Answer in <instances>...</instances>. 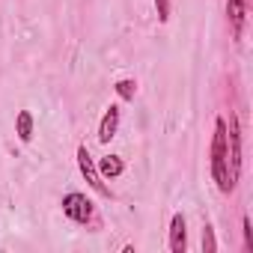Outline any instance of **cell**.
I'll return each mask as SVG.
<instances>
[{
  "label": "cell",
  "instance_id": "obj_10",
  "mask_svg": "<svg viewBox=\"0 0 253 253\" xmlns=\"http://www.w3.org/2000/svg\"><path fill=\"white\" fill-rule=\"evenodd\" d=\"M113 89H116V95H119L122 101H131V98L137 95V84H134L131 78H119V81L113 84Z\"/></svg>",
  "mask_w": 253,
  "mask_h": 253
},
{
  "label": "cell",
  "instance_id": "obj_4",
  "mask_svg": "<svg viewBox=\"0 0 253 253\" xmlns=\"http://www.w3.org/2000/svg\"><path fill=\"white\" fill-rule=\"evenodd\" d=\"M78 167H81L84 179L89 182V188H92L95 194H101V197H110V191H107V185L101 182V176H98V167H95V161H92V155H89V149H86L84 143L78 146Z\"/></svg>",
  "mask_w": 253,
  "mask_h": 253
},
{
  "label": "cell",
  "instance_id": "obj_5",
  "mask_svg": "<svg viewBox=\"0 0 253 253\" xmlns=\"http://www.w3.org/2000/svg\"><path fill=\"white\" fill-rule=\"evenodd\" d=\"M226 21H229L232 39L241 42V36H244V21H247V0H229V3H226Z\"/></svg>",
  "mask_w": 253,
  "mask_h": 253
},
{
  "label": "cell",
  "instance_id": "obj_8",
  "mask_svg": "<svg viewBox=\"0 0 253 253\" xmlns=\"http://www.w3.org/2000/svg\"><path fill=\"white\" fill-rule=\"evenodd\" d=\"M95 167H98V176H101V179H116V176L125 173V164H122L119 155H104Z\"/></svg>",
  "mask_w": 253,
  "mask_h": 253
},
{
  "label": "cell",
  "instance_id": "obj_6",
  "mask_svg": "<svg viewBox=\"0 0 253 253\" xmlns=\"http://www.w3.org/2000/svg\"><path fill=\"white\" fill-rule=\"evenodd\" d=\"M119 119H122V107L119 104H110L98 122V143H110L119 131Z\"/></svg>",
  "mask_w": 253,
  "mask_h": 253
},
{
  "label": "cell",
  "instance_id": "obj_2",
  "mask_svg": "<svg viewBox=\"0 0 253 253\" xmlns=\"http://www.w3.org/2000/svg\"><path fill=\"white\" fill-rule=\"evenodd\" d=\"M63 214L69 217V220H75V223H81V226H86V223H92V217H95V209H92V203L86 200V194H81V191H69L66 197H63Z\"/></svg>",
  "mask_w": 253,
  "mask_h": 253
},
{
  "label": "cell",
  "instance_id": "obj_9",
  "mask_svg": "<svg viewBox=\"0 0 253 253\" xmlns=\"http://www.w3.org/2000/svg\"><path fill=\"white\" fill-rule=\"evenodd\" d=\"M15 134H18L21 143L33 140V113L30 110H18V116H15Z\"/></svg>",
  "mask_w": 253,
  "mask_h": 253
},
{
  "label": "cell",
  "instance_id": "obj_3",
  "mask_svg": "<svg viewBox=\"0 0 253 253\" xmlns=\"http://www.w3.org/2000/svg\"><path fill=\"white\" fill-rule=\"evenodd\" d=\"M226 155H229V176H232V182H238V173H241V128H238V116L235 113H229Z\"/></svg>",
  "mask_w": 253,
  "mask_h": 253
},
{
  "label": "cell",
  "instance_id": "obj_1",
  "mask_svg": "<svg viewBox=\"0 0 253 253\" xmlns=\"http://www.w3.org/2000/svg\"><path fill=\"white\" fill-rule=\"evenodd\" d=\"M209 158H211V179L217 185L220 194H232L235 182L229 176V155H226V119H214V134H211V149H209Z\"/></svg>",
  "mask_w": 253,
  "mask_h": 253
},
{
  "label": "cell",
  "instance_id": "obj_11",
  "mask_svg": "<svg viewBox=\"0 0 253 253\" xmlns=\"http://www.w3.org/2000/svg\"><path fill=\"white\" fill-rule=\"evenodd\" d=\"M217 250V238H214V226L206 223L203 226V253H214Z\"/></svg>",
  "mask_w": 253,
  "mask_h": 253
},
{
  "label": "cell",
  "instance_id": "obj_12",
  "mask_svg": "<svg viewBox=\"0 0 253 253\" xmlns=\"http://www.w3.org/2000/svg\"><path fill=\"white\" fill-rule=\"evenodd\" d=\"M241 232H244V250L250 253L253 250V226H250V217L247 214L241 217Z\"/></svg>",
  "mask_w": 253,
  "mask_h": 253
},
{
  "label": "cell",
  "instance_id": "obj_13",
  "mask_svg": "<svg viewBox=\"0 0 253 253\" xmlns=\"http://www.w3.org/2000/svg\"><path fill=\"white\" fill-rule=\"evenodd\" d=\"M155 12H158V21L167 24L170 21V0H155Z\"/></svg>",
  "mask_w": 253,
  "mask_h": 253
},
{
  "label": "cell",
  "instance_id": "obj_7",
  "mask_svg": "<svg viewBox=\"0 0 253 253\" xmlns=\"http://www.w3.org/2000/svg\"><path fill=\"white\" fill-rule=\"evenodd\" d=\"M170 250L173 253H185L188 250V232H185V214L176 211L170 217Z\"/></svg>",
  "mask_w": 253,
  "mask_h": 253
}]
</instances>
